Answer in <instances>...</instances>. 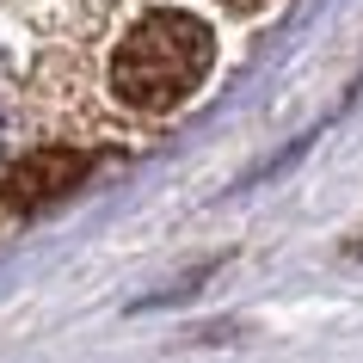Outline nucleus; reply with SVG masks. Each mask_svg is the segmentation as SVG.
I'll use <instances>...</instances> for the list:
<instances>
[{
  "label": "nucleus",
  "mask_w": 363,
  "mask_h": 363,
  "mask_svg": "<svg viewBox=\"0 0 363 363\" xmlns=\"http://www.w3.org/2000/svg\"><path fill=\"white\" fill-rule=\"evenodd\" d=\"M93 172V154H80V148H38V154H25L19 167L6 172V185H0V197H6V210H43V203H56V197H68Z\"/></svg>",
  "instance_id": "f03ea898"
},
{
  "label": "nucleus",
  "mask_w": 363,
  "mask_h": 363,
  "mask_svg": "<svg viewBox=\"0 0 363 363\" xmlns=\"http://www.w3.org/2000/svg\"><path fill=\"white\" fill-rule=\"evenodd\" d=\"M216 62V31L191 13H148L111 56V93L130 111H172L203 86Z\"/></svg>",
  "instance_id": "f257e3e1"
}]
</instances>
